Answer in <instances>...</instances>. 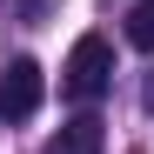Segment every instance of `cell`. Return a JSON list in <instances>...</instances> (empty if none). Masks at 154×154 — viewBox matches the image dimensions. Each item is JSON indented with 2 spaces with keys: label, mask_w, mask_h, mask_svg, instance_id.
<instances>
[{
  "label": "cell",
  "mask_w": 154,
  "mask_h": 154,
  "mask_svg": "<svg viewBox=\"0 0 154 154\" xmlns=\"http://www.w3.org/2000/svg\"><path fill=\"white\" fill-rule=\"evenodd\" d=\"M107 81H114V47L100 40V34H81L74 54H67V67H60V87H67L74 100H100Z\"/></svg>",
  "instance_id": "1"
},
{
  "label": "cell",
  "mask_w": 154,
  "mask_h": 154,
  "mask_svg": "<svg viewBox=\"0 0 154 154\" xmlns=\"http://www.w3.org/2000/svg\"><path fill=\"white\" fill-rule=\"evenodd\" d=\"M40 94H47V74H40V60H7L0 67V121H27L34 107H40Z\"/></svg>",
  "instance_id": "2"
},
{
  "label": "cell",
  "mask_w": 154,
  "mask_h": 154,
  "mask_svg": "<svg viewBox=\"0 0 154 154\" xmlns=\"http://www.w3.org/2000/svg\"><path fill=\"white\" fill-rule=\"evenodd\" d=\"M47 154H100V121L81 114V121H67L54 141H47Z\"/></svg>",
  "instance_id": "3"
},
{
  "label": "cell",
  "mask_w": 154,
  "mask_h": 154,
  "mask_svg": "<svg viewBox=\"0 0 154 154\" xmlns=\"http://www.w3.org/2000/svg\"><path fill=\"white\" fill-rule=\"evenodd\" d=\"M127 40H134L141 54H154V0H134V14H127Z\"/></svg>",
  "instance_id": "4"
},
{
  "label": "cell",
  "mask_w": 154,
  "mask_h": 154,
  "mask_svg": "<svg viewBox=\"0 0 154 154\" xmlns=\"http://www.w3.org/2000/svg\"><path fill=\"white\" fill-rule=\"evenodd\" d=\"M54 7H60V0H20V14H27V20H47Z\"/></svg>",
  "instance_id": "5"
},
{
  "label": "cell",
  "mask_w": 154,
  "mask_h": 154,
  "mask_svg": "<svg viewBox=\"0 0 154 154\" xmlns=\"http://www.w3.org/2000/svg\"><path fill=\"white\" fill-rule=\"evenodd\" d=\"M147 107H154V74H147Z\"/></svg>",
  "instance_id": "6"
}]
</instances>
